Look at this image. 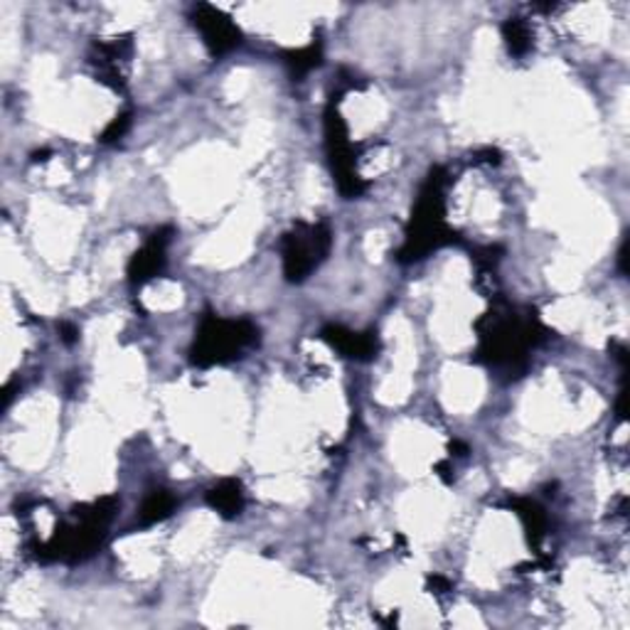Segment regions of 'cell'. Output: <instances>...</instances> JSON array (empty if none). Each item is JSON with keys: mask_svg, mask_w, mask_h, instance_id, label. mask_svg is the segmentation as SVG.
I'll use <instances>...</instances> for the list:
<instances>
[{"mask_svg": "<svg viewBox=\"0 0 630 630\" xmlns=\"http://www.w3.org/2000/svg\"><path fill=\"white\" fill-rule=\"evenodd\" d=\"M480 347L476 360L496 370L520 375L527 367V353L549 337V328L539 321L537 310L498 304L476 323Z\"/></svg>", "mask_w": 630, "mask_h": 630, "instance_id": "6da1fadb", "label": "cell"}, {"mask_svg": "<svg viewBox=\"0 0 630 630\" xmlns=\"http://www.w3.org/2000/svg\"><path fill=\"white\" fill-rule=\"evenodd\" d=\"M445 186H449V173L439 166L431 168L416 198L404 247L396 251L400 264H414V261L429 257L431 251L453 245L455 231L445 227Z\"/></svg>", "mask_w": 630, "mask_h": 630, "instance_id": "7a4b0ae2", "label": "cell"}, {"mask_svg": "<svg viewBox=\"0 0 630 630\" xmlns=\"http://www.w3.org/2000/svg\"><path fill=\"white\" fill-rule=\"evenodd\" d=\"M116 510H119V500L116 498H99L92 506H82L74 510L76 522L67 527H57L55 537L40 547L43 561H67V564H76L92 557L96 549L102 547L106 537V527L114 520Z\"/></svg>", "mask_w": 630, "mask_h": 630, "instance_id": "3957f363", "label": "cell"}, {"mask_svg": "<svg viewBox=\"0 0 630 630\" xmlns=\"http://www.w3.org/2000/svg\"><path fill=\"white\" fill-rule=\"evenodd\" d=\"M259 343V328L251 321H227L215 313H205L190 347V362L195 367L227 365Z\"/></svg>", "mask_w": 630, "mask_h": 630, "instance_id": "277c9868", "label": "cell"}, {"mask_svg": "<svg viewBox=\"0 0 630 630\" xmlns=\"http://www.w3.org/2000/svg\"><path fill=\"white\" fill-rule=\"evenodd\" d=\"M333 231L325 222H298L281 239V259L288 284H304L331 254Z\"/></svg>", "mask_w": 630, "mask_h": 630, "instance_id": "5b68a950", "label": "cell"}, {"mask_svg": "<svg viewBox=\"0 0 630 630\" xmlns=\"http://www.w3.org/2000/svg\"><path fill=\"white\" fill-rule=\"evenodd\" d=\"M325 148H328V161H331L333 180L337 182V190H341L343 198L347 200L360 198L367 190V182L357 176V170H355L353 141H350V135H347V126L335 106V96L325 109Z\"/></svg>", "mask_w": 630, "mask_h": 630, "instance_id": "8992f818", "label": "cell"}, {"mask_svg": "<svg viewBox=\"0 0 630 630\" xmlns=\"http://www.w3.org/2000/svg\"><path fill=\"white\" fill-rule=\"evenodd\" d=\"M190 17L192 25H195L202 35V43L207 45V50L215 57L227 55L241 45L239 27L231 23L225 13L217 11V8L200 3L192 8Z\"/></svg>", "mask_w": 630, "mask_h": 630, "instance_id": "52a82bcc", "label": "cell"}, {"mask_svg": "<svg viewBox=\"0 0 630 630\" xmlns=\"http://www.w3.org/2000/svg\"><path fill=\"white\" fill-rule=\"evenodd\" d=\"M170 235H173V227H163L158 231H153L151 239L143 245V249H139L131 257L126 274H129L133 288H141L143 284H148L151 278H155L163 269H166V247L170 241Z\"/></svg>", "mask_w": 630, "mask_h": 630, "instance_id": "ba28073f", "label": "cell"}, {"mask_svg": "<svg viewBox=\"0 0 630 630\" xmlns=\"http://www.w3.org/2000/svg\"><path fill=\"white\" fill-rule=\"evenodd\" d=\"M323 341L333 347V350L341 353L343 357H350V360L357 362H370L380 353V337H377L375 331L367 333H355L350 328L345 325H325L321 331Z\"/></svg>", "mask_w": 630, "mask_h": 630, "instance_id": "9c48e42d", "label": "cell"}, {"mask_svg": "<svg viewBox=\"0 0 630 630\" xmlns=\"http://www.w3.org/2000/svg\"><path fill=\"white\" fill-rule=\"evenodd\" d=\"M131 52H133L131 37H111V40L106 43H96L92 62L96 64V76H99V82L119 90L123 84V64L129 62Z\"/></svg>", "mask_w": 630, "mask_h": 630, "instance_id": "30bf717a", "label": "cell"}, {"mask_svg": "<svg viewBox=\"0 0 630 630\" xmlns=\"http://www.w3.org/2000/svg\"><path fill=\"white\" fill-rule=\"evenodd\" d=\"M207 506L219 512L222 518H237L241 510H245V490H241V483L235 480V478H225V480H219L217 486H212L207 490Z\"/></svg>", "mask_w": 630, "mask_h": 630, "instance_id": "8fae6325", "label": "cell"}, {"mask_svg": "<svg viewBox=\"0 0 630 630\" xmlns=\"http://www.w3.org/2000/svg\"><path fill=\"white\" fill-rule=\"evenodd\" d=\"M508 506L522 520V527H525V532H527L530 545L535 547V549H539L542 539H545V535H547V515H545V510H542L537 502L530 500V498H512Z\"/></svg>", "mask_w": 630, "mask_h": 630, "instance_id": "7c38bea8", "label": "cell"}, {"mask_svg": "<svg viewBox=\"0 0 630 630\" xmlns=\"http://www.w3.org/2000/svg\"><path fill=\"white\" fill-rule=\"evenodd\" d=\"M176 508H178V498L173 496L170 490L155 488L143 500V506L139 510V522H141L143 527L155 525V522L170 518L173 510H176Z\"/></svg>", "mask_w": 630, "mask_h": 630, "instance_id": "4fadbf2b", "label": "cell"}, {"mask_svg": "<svg viewBox=\"0 0 630 630\" xmlns=\"http://www.w3.org/2000/svg\"><path fill=\"white\" fill-rule=\"evenodd\" d=\"M284 62L288 67V72L294 76H306L308 72H313L316 67H321L323 47H321V43H310L306 47H300V50L286 52Z\"/></svg>", "mask_w": 630, "mask_h": 630, "instance_id": "5bb4252c", "label": "cell"}, {"mask_svg": "<svg viewBox=\"0 0 630 630\" xmlns=\"http://www.w3.org/2000/svg\"><path fill=\"white\" fill-rule=\"evenodd\" d=\"M502 40H506L510 55L515 57L527 55L532 47L530 25L522 21V17H508V21L502 23Z\"/></svg>", "mask_w": 630, "mask_h": 630, "instance_id": "9a60e30c", "label": "cell"}, {"mask_svg": "<svg viewBox=\"0 0 630 630\" xmlns=\"http://www.w3.org/2000/svg\"><path fill=\"white\" fill-rule=\"evenodd\" d=\"M129 129H131V111H123L116 116L109 126H106L102 133V143H116L119 139H123Z\"/></svg>", "mask_w": 630, "mask_h": 630, "instance_id": "2e32d148", "label": "cell"}, {"mask_svg": "<svg viewBox=\"0 0 630 630\" xmlns=\"http://www.w3.org/2000/svg\"><path fill=\"white\" fill-rule=\"evenodd\" d=\"M451 589H453V586H451V581L445 579V576H439V574H436V576H429V591H431V594H436V596H445V594H449Z\"/></svg>", "mask_w": 630, "mask_h": 630, "instance_id": "e0dca14e", "label": "cell"}, {"mask_svg": "<svg viewBox=\"0 0 630 630\" xmlns=\"http://www.w3.org/2000/svg\"><path fill=\"white\" fill-rule=\"evenodd\" d=\"M60 337H62V343L74 345L76 341H80V331H76V325L72 323H60Z\"/></svg>", "mask_w": 630, "mask_h": 630, "instance_id": "ac0fdd59", "label": "cell"}]
</instances>
